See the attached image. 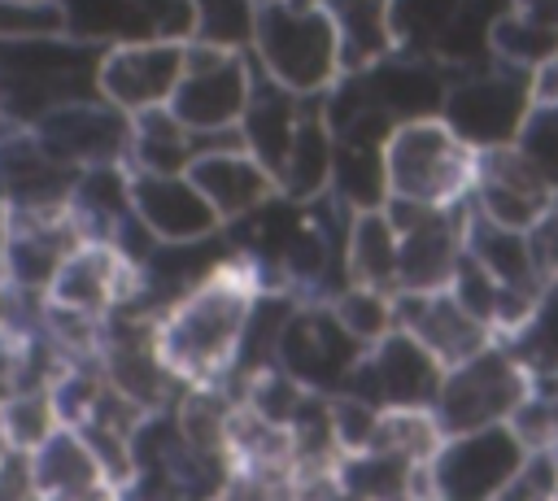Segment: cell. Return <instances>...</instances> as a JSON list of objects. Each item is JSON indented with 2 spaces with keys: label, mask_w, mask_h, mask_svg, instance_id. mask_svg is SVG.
I'll use <instances>...</instances> for the list:
<instances>
[{
  "label": "cell",
  "mask_w": 558,
  "mask_h": 501,
  "mask_svg": "<svg viewBox=\"0 0 558 501\" xmlns=\"http://www.w3.org/2000/svg\"><path fill=\"white\" fill-rule=\"evenodd\" d=\"M262 288V266L235 248V257H227L214 274H205L196 288H187L161 309L157 353L183 388L222 383L231 375Z\"/></svg>",
  "instance_id": "1"
},
{
  "label": "cell",
  "mask_w": 558,
  "mask_h": 501,
  "mask_svg": "<svg viewBox=\"0 0 558 501\" xmlns=\"http://www.w3.org/2000/svg\"><path fill=\"white\" fill-rule=\"evenodd\" d=\"M253 61L296 96H323L340 70V39L323 0H270L257 9Z\"/></svg>",
  "instance_id": "2"
},
{
  "label": "cell",
  "mask_w": 558,
  "mask_h": 501,
  "mask_svg": "<svg viewBox=\"0 0 558 501\" xmlns=\"http://www.w3.org/2000/svg\"><path fill=\"white\" fill-rule=\"evenodd\" d=\"M388 196L414 205H462L475 183V148L436 113L388 135Z\"/></svg>",
  "instance_id": "3"
},
{
  "label": "cell",
  "mask_w": 558,
  "mask_h": 501,
  "mask_svg": "<svg viewBox=\"0 0 558 501\" xmlns=\"http://www.w3.org/2000/svg\"><path fill=\"white\" fill-rule=\"evenodd\" d=\"M527 392H532V370L519 362V353L506 340H493L475 357L445 370L432 414L445 436L475 431V427L510 423L514 410L527 401Z\"/></svg>",
  "instance_id": "4"
},
{
  "label": "cell",
  "mask_w": 558,
  "mask_h": 501,
  "mask_svg": "<svg viewBox=\"0 0 558 501\" xmlns=\"http://www.w3.org/2000/svg\"><path fill=\"white\" fill-rule=\"evenodd\" d=\"M527 453L510 423L453 431L427 457V501H493Z\"/></svg>",
  "instance_id": "5"
},
{
  "label": "cell",
  "mask_w": 558,
  "mask_h": 501,
  "mask_svg": "<svg viewBox=\"0 0 558 501\" xmlns=\"http://www.w3.org/2000/svg\"><path fill=\"white\" fill-rule=\"evenodd\" d=\"M532 109V74L488 61L480 70H458L445 96L440 118L475 148H501L514 144L523 118Z\"/></svg>",
  "instance_id": "6"
},
{
  "label": "cell",
  "mask_w": 558,
  "mask_h": 501,
  "mask_svg": "<svg viewBox=\"0 0 558 501\" xmlns=\"http://www.w3.org/2000/svg\"><path fill=\"white\" fill-rule=\"evenodd\" d=\"M248 91H253V57L248 52L187 39L183 78L170 96V109L196 135L240 131V118L248 109Z\"/></svg>",
  "instance_id": "7"
},
{
  "label": "cell",
  "mask_w": 558,
  "mask_h": 501,
  "mask_svg": "<svg viewBox=\"0 0 558 501\" xmlns=\"http://www.w3.org/2000/svg\"><path fill=\"white\" fill-rule=\"evenodd\" d=\"M371 344H362L336 314L327 301H305L292 309L283 335H279V353L275 366H283L296 383H305L310 392H344L349 375L357 370L362 353Z\"/></svg>",
  "instance_id": "8"
},
{
  "label": "cell",
  "mask_w": 558,
  "mask_h": 501,
  "mask_svg": "<svg viewBox=\"0 0 558 501\" xmlns=\"http://www.w3.org/2000/svg\"><path fill=\"white\" fill-rule=\"evenodd\" d=\"M388 218L401 235V274L397 292H436L449 288L462 261V227H466V200L462 205H414L388 196Z\"/></svg>",
  "instance_id": "9"
},
{
  "label": "cell",
  "mask_w": 558,
  "mask_h": 501,
  "mask_svg": "<svg viewBox=\"0 0 558 501\" xmlns=\"http://www.w3.org/2000/svg\"><path fill=\"white\" fill-rule=\"evenodd\" d=\"M445 383V366L432 349H423L410 331L392 327L384 340H375L357 370L349 375L353 396L371 401L375 410H432Z\"/></svg>",
  "instance_id": "10"
},
{
  "label": "cell",
  "mask_w": 558,
  "mask_h": 501,
  "mask_svg": "<svg viewBox=\"0 0 558 501\" xmlns=\"http://www.w3.org/2000/svg\"><path fill=\"white\" fill-rule=\"evenodd\" d=\"M31 135L70 170L92 166H126L131 152V113H122L113 100L83 96L61 109H52L44 122L31 126Z\"/></svg>",
  "instance_id": "11"
},
{
  "label": "cell",
  "mask_w": 558,
  "mask_h": 501,
  "mask_svg": "<svg viewBox=\"0 0 558 501\" xmlns=\"http://www.w3.org/2000/svg\"><path fill=\"white\" fill-rule=\"evenodd\" d=\"M140 288H144L140 266L113 240H83L61 261L44 301L61 305V309H74V314H87V318H109L118 305L135 301Z\"/></svg>",
  "instance_id": "12"
},
{
  "label": "cell",
  "mask_w": 558,
  "mask_h": 501,
  "mask_svg": "<svg viewBox=\"0 0 558 501\" xmlns=\"http://www.w3.org/2000/svg\"><path fill=\"white\" fill-rule=\"evenodd\" d=\"M187 44L179 39H131L105 48L96 65V87L105 100H113L122 113H144L157 105H170L179 78H183Z\"/></svg>",
  "instance_id": "13"
},
{
  "label": "cell",
  "mask_w": 558,
  "mask_h": 501,
  "mask_svg": "<svg viewBox=\"0 0 558 501\" xmlns=\"http://www.w3.org/2000/svg\"><path fill=\"white\" fill-rule=\"evenodd\" d=\"M466 200L475 213H484L501 227L527 231L558 200V192L527 166V157L514 144H501V148H484L475 157V183H471Z\"/></svg>",
  "instance_id": "14"
},
{
  "label": "cell",
  "mask_w": 558,
  "mask_h": 501,
  "mask_svg": "<svg viewBox=\"0 0 558 501\" xmlns=\"http://www.w3.org/2000/svg\"><path fill=\"white\" fill-rule=\"evenodd\" d=\"M83 227L74 222L70 205L61 209H13V248H9V292L39 301L61 261L83 244Z\"/></svg>",
  "instance_id": "15"
},
{
  "label": "cell",
  "mask_w": 558,
  "mask_h": 501,
  "mask_svg": "<svg viewBox=\"0 0 558 501\" xmlns=\"http://www.w3.org/2000/svg\"><path fill=\"white\" fill-rule=\"evenodd\" d=\"M397 327L410 331L423 349H432L440 357V366H458L466 357H475L480 349H488L497 335L453 296V288H436V292H397Z\"/></svg>",
  "instance_id": "16"
},
{
  "label": "cell",
  "mask_w": 558,
  "mask_h": 501,
  "mask_svg": "<svg viewBox=\"0 0 558 501\" xmlns=\"http://www.w3.org/2000/svg\"><path fill=\"white\" fill-rule=\"evenodd\" d=\"M26 457L39 501H126L122 484L105 471L96 449L65 423Z\"/></svg>",
  "instance_id": "17"
},
{
  "label": "cell",
  "mask_w": 558,
  "mask_h": 501,
  "mask_svg": "<svg viewBox=\"0 0 558 501\" xmlns=\"http://www.w3.org/2000/svg\"><path fill=\"white\" fill-rule=\"evenodd\" d=\"M192 183L205 192V200L214 205V213L222 218V227L257 213L262 205H270L279 196L275 174L235 139V144H218L192 157L187 166Z\"/></svg>",
  "instance_id": "18"
},
{
  "label": "cell",
  "mask_w": 558,
  "mask_h": 501,
  "mask_svg": "<svg viewBox=\"0 0 558 501\" xmlns=\"http://www.w3.org/2000/svg\"><path fill=\"white\" fill-rule=\"evenodd\" d=\"M131 205L144 218V227L161 244H183V240H205L222 231V218L205 200V192L192 183V174H144L131 170Z\"/></svg>",
  "instance_id": "19"
},
{
  "label": "cell",
  "mask_w": 558,
  "mask_h": 501,
  "mask_svg": "<svg viewBox=\"0 0 558 501\" xmlns=\"http://www.w3.org/2000/svg\"><path fill=\"white\" fill-rule=\"evenodd\" d=\"M78 170L61 166L31 131H13L0 144V200L13 209H61L70 205Z\"/></svg>",
  "instance_id": "20"
},
{
  "label": "cell",
  "mask_w": 558,
  "mask_h": 501,
  "mask_svg": "<svg viewBox=\"0 0 558 501\" xmlns=\"http://www.w3.org/2000/svg\"><path fill=\"white\" fill-rule=\"evenodd\" d=\"M248 57H253V52H248ZM310 100H314V96H296L292 87L275 83V78L253 61V91H248V109H244V118H240V139H244V148H248L270 174H279V166H283V157H288V148H292V135H296V126H301ZM275 183H279V179H275Z\"/></svg>",
  "instance_id": "21"
},
{
  "label": "cell",
  "mask_w": 558,
  "mask_h": 501,
  "mask_svg": "<svg viewBox=\"0 0 558 501\" xmlns=\"http://www.w3.org/2000/svg\"><path fill=\"white\" fill-rule=\"evenodd\" d=\"M462 253H466L484 274H493L501 288H510V292H523V296H541V292H545V274H541V266H536V257H532L527 231L501 227V222L475 213L471 200H466Z\"/></svg>",
  "instance_id": "22"
},
{
  "label": "cell",
  "mask_w": 558,
  "mask_h": 501,
  "mask_svg": "<svg viewBox=\"0 0 558 501\" xmlns=\"http://www.w3.org/2000/svg\"><path fill=\"white\" fill-rule=\"evenodd\" d=\"M331 161H336V131L323 113V96L310 100L296 135H292V148L279 166V196L296 200V205H310L318 200L327 187H331Z\"/></svg>",
  "instance_id": "23"
},
{
  "label": "cell",
  "mask_w": 558,
  "mask_h": 501,
  "mask_svg": "<svg viewBox=\"0 0 558 501\" xmlns=\"http://www.w3.org/2000/svg\"><path fill=\"white\" fill-rule=\"evenodd\" d=\"M196 152H201V135L170 105L131 113V152H126V166L131 170H144V174H183Z\"/></svg>",
  "instance_id": "24"
},
{
  "label": "cell",
  "mask_w": 558,
  "mask_h": 501,
  "mask_svg": "<svg viewBox=\"0 0 558 501\" xmlns=\"http://www.w3.org/2000/svg\"><path fill=\"white\" fill-rule=\"evenodd\" d=\"M340 39V70H371L397 52L392 0H323Z\"/></svg>",
  "instance_id": "25"
},
{
  "label": "cell",
  "mask_w": 558,
  "mask_h": 501,
  "mask_svg": "<svg viewBox=\"0 0 558 501\" xmlns=\"http://www.w3.org/2000/svg\"><path fill=\"white\" fill-rule=\"evenodd\" d=\"M344 274H349V283L397 292L401 235H397L388 209H362V213H353L349 240H344Z\"/></svg>",
  "instance_id": "26"
},
{
  "label": "cell",
  "mask_w": 558,
  "mask_h": 501,
  "mask_svg": "<svg viewBox=\"0 0 558 501\" xmlns=\"http://www.w3.org/2000/svg\"><path fill=\"white\" fill-rule=\"evenodd\" d=\"M65 35L96 44V48H113V44H131V39H157L140 0H57Z\"/></svg>",
  "instance_id": "27"
},
{
  "label": "cell",
  "mask_w": 558,
  "mask_h": 501,
  "mask_svg": "<svg viewBox=\"0 0 558 501\" xmlns=\"http://www.w3.org/2000/svg\"><path fill=\"white\" fill-rule=\"evenodd\" d=\"M549 57H558V30L554 26H545V22H536V17L519 13V9H510L497 22V30H493V61L532 74Z\"/></svg>",
  "instance_id": "28"
},
{
  "label": "cell",
  "mask_w": 558,
  "mask_h": 501,
  "mask_svg": "<svg viewBox=\"0 0 558 501\" xmlns=\"http://www.w3.org/2000/svg\"><path fill=\"white\" fill-rule=\"evenodd\" d=\"M327 305H331V314H336L362 344H375V340H384V335L397 327V292L344 283Z\"/></svg>",
  "instance_id": "29"
},
{
  "label": "cell",
  "mask_w": 558,
  "mask_h": 501,
  "mask_svg": "<svg viewBox=\"0 0 558 501\" xmlns=\"http://www.w3.org/2000/svg\"><path fill=\"white\" fill-rule=\"evenodd\" d=\"M4 431H9V444L17 453H31L39 449L57 427H61V410H57V396L52 388H17L4 405Z\"/></svg>",
  "instance_id": "30"
},
{
  "label": "cell",
  "mask_w": 558,
  "mask_h": 501,
  "mask_svg": "<svg viewBox=\"0 0 558 501\" xmlns=\"http://www.w3.org/2000/svg\"><path fill=\"white\" fill-rule=\"evenodd\" d=\"M192 9H196L192 39L218 44V48H235V52L253 48L257 9H262L257 0H192Z\"/></svg>",
  "instance_id": "31"
},
{
  "label": "cell",
  "mask_w": 558,
  "mask_h": 501,
  "mask_svg": "<svg viewBox=\"0 0 558 501\" xmlns=\"http://www.w3.org/2000/svg\"><path fill=\"white\" fill-rule=\"evenodd\" d=\"M458 9H462V0H392L397 52H423V57H432Z\"/></svg>",
  "instance_id": "32"
},
{
  "label": "cell",
  "mask_w": 558,
  "mask_h": 501,
  "mask_svg": "<svg viewBox=\"0 0 558 501\" xmlns=\"http://www.w3.org/2000/svg\"><path fill=\"white\" fill-rule=\"evenodd\" d=\"M514 148L558 192V100H532V109L514 135Z\"/></svg>",
  "instance_id": "33"
},
{
  "label": "cell",
  "mask_w": 558,
  "mask_h": 501,
  "mask_svg": "<svg viewBox=\"0 0 558 501\" xmlns=\"http://www.w3.org/2000/svg\"><path fill=\"white\" fill-rule=\"evenodd\" d=\"M493 501H558V453H554V444L532 449L523 457V466L514 471V479Z\"/></svg>",
  "instance_id": "34"
},
{
  "label": "cell",
  "mask_w": 558,
  "mask_h": 501,
  "mask_svg": "<svg viewBox=\"0 0 558 501\" xmlns=\"http://www.w3.org/2000/svg\"><path fill=\"white\" fill-rule=\"evenodd\" d=\"M140 9H144V17H148V26H153L157 39H179V44H187L192 30H196V9H192V0H140Z\"/></svg>",
  "instance_id": "35"
},
{
  "label": "cell",
  "mask_w": 558,
  "mask_h": 501,
  "mask_svg": "<svg viewBox=\"0 0 558 501\" xmlns=\"http://www.w3.org/2000/svg\"><path fill=\"white\" fill-rule=\"evenodd\" d=\"M527 240H532V257H536L545 283H554L558 279V200L527 227Z\"/></svg>",
  "instance_id": "36"
},
{
  "label": "cell",
  "mask_w": 558,
  "mask_h": 501,
  "mask_svg": "<svg viewBox=\"0 0 558 501\" xmlns=\"http://www.w3.org/2000/svg\"><path fill=\"white\" fill-rule=\"evenodd\" d=\"M17 383H22V331L4 327L0 331V405L17 392Z\"/></svg>",
  "instance_id": "37"
},
{
  "label": "cell",
  "mask_w": 558,
  "mask_h": 501,
  "mask_svg": "<svg viewBox=\"0 0 558 501\" xmlns=\"http://www.w3.org/2000/svg\"><path fill=\"white\" fill-rule=\"evenodd\" d=\"M9 248H13V205L0 200V283H9Z\"/></svg>",
  "instance_id": "38"
},
{
  "label": "cell",
  "mask_w": 558,
  "mask_h": 501,
  "mask_svg": "<svg viewBox=\"0 0 558 501\" xmlns=\"http://www.w3.org/2000/svg\"><path fill=\"white\" fill-rule=\"evenodd\" d=\"M514 9H519V13H527V17H536V22H545V26H554V30H558V0H514Z\"/></svg>",
  "instance_id": "39"
},
{
  "label": "cell",
  "mask_w": 558,
  "mask_h": 501,
  "mask_svg": "<svg viewBox=\"0 0 558 501\" xmlns=\"http://www.w3.org/2000/svg\"><path fill=\"white\" fill-rule=\"evenodd\" d=\"M4 327H13V292L0 283V331Z\"/></svg>",
  "instance_id": "40"
},
{
  "label": "cell",
  "mask_w": 558,
  "mask_h": 501,
  "mask_svg": "<svg viewBox=\"0 0 558 501\" xmlns=\"http://www.w3.org/2000/svg\"><path fill=\"white\" fill-rule=\"evenodd\" d=\"M13 453V444H9V431H4V414H0V462Z\"/></svg>",
  "instance_id": "41"
},
{
  "label": "cell",
  "mask_w": 558,
  "mask_h": 501,
  "mask_svg": "<svg viewBox=\"0 0 558 501\" xmlns=\"http://www.w3.org/2000/svg\"><path fill=\"white\" fill-rule=\"evenodd\" d=\"M257 4H270V0H257Z\"/></svg>",
  "instance_id": "42"
},
{
  "label": "cell",
  "mask_w": 558,
  "mask_h": 501,
  "mask_svg": "<svg viewBox=\"0 0 558 501\" xmlns=\"http://www.w3.org/2000/svg\"><path fill=\"white\" fill-rule=\"evenodd\" d=\"M554 453H558V444H554Z\"/></svg>",
  "instance_id": "43"
}]
</instances>
